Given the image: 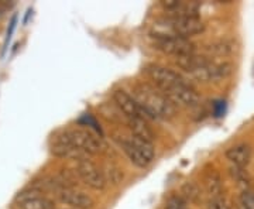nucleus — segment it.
I'll return each mask as SVG.
<instances>
[{"label": "nucleus", "instance_id": "10", "mask_svg": "<svg viewBox=\"0 0 254 209\" xmlns=\"http://www.w3.org/2000/svg\"><path fill=\"white\" fill-rule=\"evenodd\" d=\"M226 158L233 164L235 167H243L246 168L247 164L252 160V148L246 143H239L236 145H232L226 150Z\"/></svg>", "mask_w": 254, "mask_h": 209}, {"label": "nucleus", "instance_id": "17", "mask_svg": "<svg viewBox=\"0 0 254 209\" xmlns=\"http://www.w3.org/2000/svg\"><path fill=\"white\" fill-rule=\"evenodd\" d=\"M233 50H235V44L232 41H229V40H220V41H216V43H213L212 46L209 47L210 54L218 55V57L232 54Z\"/></svg>", "mask_w": 254, "mask_h": 209}, {"label": "nucleus", "instance_id": "9", "mask_svg": "<svg viewBox=\"0 0 254 209\" xmlns=\"http://www.w3.org/2000/svg\"><path fill=\"white\" fill-rule=\"evenodd\" d=\"M60 200L63 201L64 204L71 205L76 209H91L95 202L92 200L88 194L82 191H76V190H63L60 192Z\"/></svg>", "mask_w": 254, "mask_h": 209}, {"label": "nucleus", "instance_id": "8", "mask_svg": "<svg viewBox=\"0 0 254 209\" xmlns=\"http://www.w3.org/2000/svg\"><path fill=\"white\" fill-rule=\"evenodd\" d=\"M113 100H115V103H116L119 110L128 119L143 118L141 109H140V106H138L136 99L133 96H130L123 89H116V91L113 92Z\"/></svg>", "mask_w": 254, "mask_h": 209}, {"label": "nucleus", "instance_id": "12", "mask_svg": "<svg viewBox=\"0 0 254 209\" xmlns=\"http://www.w3.org/2000/svg\"><path fill=\"white\" fill-rule=\"evenodd\" d=\"M119 143L122 145V148L125 150V153L127 154V157L130 158V161L137 165V167H147L150 161L145 158L144 155L141 154V151L137 148L136 145L133 144V141H131V139L130 137H123L122 140H119Z\"/></svg>", "mask_w": 254, "mask_h": 209}, {"label": "nucleus", "instance_id": "2", "mask_svg": "<svg viewBox=\"0 0 254 209\" xmlns=\"http://www.w3.org/2000/svg\"><path fill=\"white\" fill-rule=\"evenodd\" d=\"M66 133L73 147L86 154H103L108 151V144L99 136H96L89 130L73 129V130H66Z\"/></svg>", "mask_w": 254, "mask_h": 209}, {"label": "nucleus", "instance_id": "18", "mask_svg": "<svg viewBox=\"0 0 254 209\" xmlns=\"http://www.w3.org/2000/svg\"><path fill=\"white\" fill-rule=\"evenodd\" d=\"M102 173H103V177H105L106 182H112L113 185H118L119 182L123 180V173L120 171V168L112 163L106 164L105 170Z\"/></svg>", "mask_w": 254, "mask_h": 209}, {"label": "nucleus", "instance_id": "14", "mask_svg": "<svg viewBox=\"0 0 254 209\" xmlns=\"http://www.w3.org/2000/svg\"><path fill=\"white\" fill-rule=\"evenodd\" d=\"M20 209H54V204L43 195H37L18 205Z\"/></svg>", "mask_w": 254, "mask_h": 209}, {"label": "nucleus", "instance_id": "16", "mask_svg": "<svg viewBox=\"0 0 254 209\" xmlns=\"http://www.w3.org/2000/svg\"><path fill=\"white\" fill-rule=\"evenodd\" d=\"M230 174L235 178V181L237 182V185L243 188V191L250 190V182H252V180H250L249 173L246 171L243 167H235V165H232Z\"/></svg>", "mask_w": 254, "mask_h": 209}, {"label": "nucleus", "instance_id": "19", "mask_svg": "<svg viewBox=\"0 0 254 209\" xmlns=\"http://www.w3.org/2000/svg\"><path fill=\"white\" fill-rule=\"evenodd\" d=\"M131 141H133V144L136 145L137 148L141 151V154L144 155L145 158L151 163L153 161V158H154V147H153V143H150V141H144V140H141V139H137L131 135Z\"/></svg>", "mask_w": 254, "mask_h": 209}, {"label": "nucleus", "instance_id": "13", "mask_svg": "<svg viewBox=\"0 0 254 209\" xmlns=\"http://www.w3.org/2000/svg\"><path fill=\"white\" fill-rule=\"evenodd\" d=\"M203 185L205 190L208 192L212 198H220L222 192H223V185H222V180L220 175L216 171H209L203 178Z\"/></svg>", "mask_w": 254, "mask_h": 209}, {"label": "nucleus", "instance_id": "23", "mask_svg": "<svg viewBox=\"0 0 254 209\" xmlns=\"http://www.w3.org/2000/svg\"><path fill=\"white\" fill-rule=\"evenodd\" d=\"M180 4H181L180 0H165V1H161V6H163L164 9L167 10V11H171V13H174L175 10L178 9Z\"/></svg>", "mask_w": 254, "mask_h": 209}, {"label": "nucleus", "instance_id": "20", "mask_svg": "<svg viewBox=\"0 0 254 209\" xmlns=\"http://www.w3.org/2000/svg\"><path fill=\"white\" fill-rule=\"evenodd\" d=\"M240 204L246 209H254V191L253 190H247L242 192L240 195Z\"/></svg>", "mask_w": 254, "mask_h": 209}, {"label": "nucleus", "instance_id": "1", "mask_svg": "<svg viewBox=\"0 0 254 209\" xmlns=\"http://www.w3.org/2000/svg\"><path fill=\"white\" fill-rule=\"evenodd\" d=\"M143 119H170L175 115V105L161 89L148 83H140L134 88V96Z\"/></svg>", "mask_w": 254, "mask_h": 209}, {"label": "nucleus", "instance_id": "6", "mask_svg": "<svg viewBox=\"0 0 254 209\" xmlns=\"http://www.w3.org/2000/svg\"><path fill=\"white\" fill-rule=\"evenodd\" d=\"M171 34L190 38L203 33L205 24L199 17H174L170 23Z\"/></svg>", "mask_w": 254, "mask_h": 209}, {"label": "nucleus", "instance_id": "22", "mask_svg": "<svg viewBox=\"0 0 254 209\" xmlns=\"http://www.w3.org/2000/svg\"><path fill=\"white\" fill-rule=\"evenodd\" d=\"M206 209H232L222 198H212L209 201Z\"/></svg>", "mask_w": 254, "mask_h": 209}, {"label": "nucleus", "instance_id": "21", "mask_svg": "<svg viewBox=\"0 0 254 209\" xmlns=\"http://www.w3.org/2000/svg\"><path fill=\"white\" fill-rule=\"evenodd\" d=\"M164 209H188L185 205V201L182 200L181 197H171L167 201Z\"/></svg>", "mask_w": 254, "mask_h": 209}, {"label": "nucleus", "instance_id": "11", "mask_svg": "<svg viewBox=\"0 0 254 209\" xmlns=\"http://www.w3.org/2000/svg\"><path fill=\"white\" fill-rule=\"evenodd\" d=\"M127 125H128V129L131 130L133 136L137 137V139H141V140H144V141L153 143V140H154V133H153V130L150 129V126L147 125L145 119L131 118L127 120Z\"/></svg>", "mask_w": 254, "mask_h": 209}, {"label": "nucleus", "instance_id": "4", "mask_svg": "<svg viewBox=\"0 0 254 209\" xmlns=\"http://www.w3.org/2000/svg\"><path fill=\"white\" fill-rule=\"evenodd\" d=\"M145 71H147V75L150 76V79L155 83V86L163 92L168 91L177 85L185 83L184 78L180 73L167 68V67H163V65H148Z\"/></svg>", "mask_w": 254, "mask_h": 209}, {"label": "nucleus", "instance_id": "3", "mask_svg": "<svg viewBox=\"0 0 254 209\" xmlns=\"http://www.w3.org/2000/svg\"><path fill=\"white\" fill-rule=\"evenodd\" d=\"M154 46L164 54L174 55L175 58L195 54V46L190 38L174 34H155Z\"/></svg>", "mask_w": 254, "mask_h": 209}, {"label": "nucleus", "instance_id": "24", "mask_svg": "<svg viewBox=\"0 0 254 209\" xmlns=\"http://www.w3.org/2000/svg\"><path fill=\"white\" fill-rule=\"evenodd\" d=\"M233 209H246V208L243 207V205H242V204H239V205H236V207H235Z\"/></svg>", "mask_w": 254, "mask_h": 209}, {"label": "nucleus", "instance_id": "7", "mask_svg": "<svg viewBox=\"0 0 254 209\" xmlns=\"http://www.w3.org/2000/svg\"><path fill=\"white\" fill-rule=\"evenodd\" d=\"M76 173H78L82 181L85 182L88 187H91L92 190H103L106 185V180L103 177V173L88 158L79 161Z\"/></svg>", "mask_w": 254, "mask_h": 209}, {"label": "nucleus", "instance_id": "5", "mask_svg": "<svg viewBox=\"0 0 254 209\" xmlns=\"http://www.w3.org/2000/svg\"><path fill=\"white\" fill-rule=\"evenodd\" d=\"M167 98L173 102L175 106H182V108H195L200 102L198 92L195 91L192 86H190L187 82L177 85L171 89L164 92Z\"/></svg>", "mask_w": 254, "mask_h": 209}, {"label": "nucleus", "instance_id": "15", "mask_svg": "<svg viewBox=\"0 0 254 209\" xmlns=\"http://www.w3.org/2000/svg\"><path fill=\"white\" fill-rule=\"evenodd\" d=\"M182 197L190 202H199L202 198V191L200 187L193 181H187L181 188Z\"/></svg>", "mask_w": 254, "mask_h": 209}]
</instances>
